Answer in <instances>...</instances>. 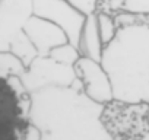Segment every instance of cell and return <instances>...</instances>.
Returning <instances> with one entry per match:
<instances>
[{
  "instance_id": "6",
  "label": "cell",
  "mask_w": 149,
  "mask_h": 140,
  "mask_svg": "<svg viewBox=\"0 0 149 140\" xmlns=\"http://www.w3.org/2000/svg\"><path fill=\"white\" fill-rule=\"evenodd\" d=\"M26 112L6 79L0 78V140H22Z\"/></svg>"
},
{
  "instance_id": "13",
  "label": "cell",
  "mask_w": 149,
  "mask_h": 140,
  "mask_svg": "<svg viewBox=\"0 0 149 140\" xmlns=\"http://www.w3.org/2000/svg\"><path fill=\"white\" fill-rule=\"evenodd\" d=\"M97 25L100 38L104 45H107L117 32V25L114 22V16L107 12H97Z\"/></svg>"
},
{
  "instance_id": "1",
  "label": "cell",
  "mask_w": 149,
  "mask_h": 140,
  "mask_svg": "<svg viewBox=\"0 0 149 140\" xmlns=\"http://www.w3.org/2000/svg\"><path fill=\"white\" fill-rule=\"evenodd\" d=\"M104 110L81 88L47 86L29 94L26 120L38 128L41 140H116Z\"/></svg>"
},
{
  "instance_id": "7",
  "label": "cell",
  "mask_w": 149,
  "mask_h": 140,
  "mask_svg": "<svg viewBox=\"0 0 149 140\" xmlns=\"http://www.w3.org/2000/svg\"><path fill=\"white\" fill-rule=\"evenodd\" d=\"M31 16L32 0H0V51H9Z\"/></svg>"
},
{
  "instance_id": "9",
  "label": "cell",
  "mask_w": 149,
  "mask_h": 140,
  "mask_svg": "<svg viewBox=\"0 0 149 140\" xmlns=\"http://www.w3.org/2000/svg\"><path fill=\"white\" fill-rule=\"evenodd\" d=\"M104 44L100 38L98 32V25H97V13L88 15L81 32V40L78 44V50L81 55L89 57L92 60L101 61V54H102Z\"/></svg>"
},
{
  "instance_id": "17",
  "label": "cell",
  "mask_w": 149,
  "mask_h": 140,
  "mask_svg": "<svg viewBox=\"0 0 149 140\" xmlns=\"http://www.w3.org/2000/svg\"><path fill=\"white\" fill-rule=\"evenodd\" d=\"M136 140H149V130L146 131V133H143L139 139H136Z\"/></svg>"
},
{
  "instance_id": "16",
  "label": "cell",
  "mask_w": 149,
  "mask_h": 140,
  "mask_svg": "<svg viewBox=\"0 0 149 140\" xmlns=\"http://www.w3.org/2000/svg\"><path fill=\"white\" fill-rule=\"evenodd\" d=\"M22 140H41V136H40L38 128L28 123L26 127H25V133H24Z\"/></svg>"
},
{
  "instance_id": "3",
  "label": "cell",
  "mask_w": 149,
  "mask_h": 140,
  "mask_svg": "<svg viewBox=\"0 0 149 140\" xmlns=\"http://www.w3.org/2000/svg\"><path fill=\"white\" fill-rule=\"evenodd\" d=\"M19 78L28 94L47 86H73L82 89L73 66L58 63L48 55H37Z\"/></svg>"
},
{
  "instance_id": "10",
  "label": "cell",
  "mask_w": 149,
  "mask_h": 140,
  "mask_svg": "<svg viewBox=\"0 0 149 140\" xmlns=\"http://www.w3.org/2000/svg\"><path fill=\"white\" fill-rule=\"evenodd\" d=\"M9 53H12L15 57H18L22 64L26 67L38 54H37V50L34 48L32 42L29 41V38L25 35V32L19 34L10 44L9 47Z\"/></svg>"
},
{
  "instance_id": "8",
  "label": "cell",
  "mask_w": 149,
  "mask_h": 140,
  "mask_svg": "<svg viewBox=\"0 0 149 140\" xmlns=\"http://www.w3.org/2000/svg\"><path fill=\"white\" fill-rule=\"evenodd\" d=\"M24 32L32 42L38 55H48V53L67 41L64 31L56 24L32 15L24 25Z\"/></svg>"
},
{
  "instance_id": "11",
  "label": "cell",
  "mask_w": 149,
  "mask_h": 140,
  "mask_svg": "<svg viewBox=\"0 0 149 140\" xmlns=\"http://www.w3.org/2000/svg\"><path fill=\"white\" fill-rule=\"evenodd\" d=\"M25 70L22 61L9 51H0V78L8 79L9 76H21Z\"/></svg>"
},
{
  "instance_id": "14",
  "label": "cell",
  "mask_w": 149,
  "mask_h": 140,
  "mask_svg": "<svg viewBox=\"0 0 149 140\" xmlns=\"http://www.w3.org/2000/svg\"><path fill=\"white\" fill-rule=\"evenodd\" d=\"M120 12L149 16V0H120Z\"/></svg>"
},
{
  "instance_id": "2",
  "label": "cell",
  "mask_w": 149,
  "mask_h": 140,
  "mask_svg": "<svg viewBox=\"0 0 149 140\" xmlns=\"http://www.w3.org/2000/svg\"><path fill=\"white\" fill-rule=\"evenodd\" d=\"M101 64L110 78L114 102L149 108V16L118 26L102 48Z\"/></svg>"
},
{
  "instance_id": "12",
  "label": "cell",
  "mask_w": 149,
  "mask_h": 140,
  "mask_svg": "<svg viewBox=\"0 0 149 140\" xmlns=\"http://www.w3.org/2000/svg\"><path fill=\"white\" fill-rule=\"evenodd\" d=\"M48 57H51L53 60H56L58 63H63V64H67V66H73L79 60L81 53H79L78 47H74L70 42H64V44H61L58 47H54L48 53Z\"/></svg>"
},
{
  "instance_id": "15",
  "label": "cell",
  "mask_w": 149,
  "mask_h": 140,
  "mask_svg": "<svg viewBox=\"0 0 149 140\" xmlns=\"http://www.w3.org/2000/svg\"><path fill=\"white\" fill-rule=\"evenodd\" d=\"M66 2L78 12H81L82 15L88 16V15L97 13L101 0H66Z\"/></svg>"
},
{
  "instance_id": "5",
  "label": "cell",
  "mask_w": 149,
  "mask_h": 140,
  "mask_svg": "<svg viewBox=\"0 0 149 140\" xmlns=\"http://www.w3.org/2000/svg\"><path fill=\"white\" fill-rule=\"evenodd\" d=\"M73 69L82 85L84 94L88 98L101 105H108L114 101L111 82L101 61L81 55L79 60L73 64Z\"/></svg>"
},
{
  "instance_id": "4",
  "label": "cell",
  "mask_w": 149,
  "mask_h": 140,
  "mask_svg": "<svg viewBox=\"0 0 149 140\" xmlns=\"http://www.w3.org/2000/svg\"><path fill=\"white\" fill-rule=\"evenodd\" d=\"M32 15L60 26L67 41L78 47L86 16L72 8L66 0H32Z\"/></svg>"
}]
</instances>
